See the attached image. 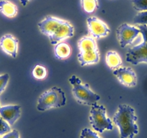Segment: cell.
<instances>
[{"mask_svg": "<svg viewBox=\"0 0 147 138\" xmlns=\"http://www.w3.org/2000/svg\"><path fill=\"white\" fill-rule=\"evenodd\" d=\"M38 26L40 32L49 38L53 46L71 38L74 35V29L70 22L56 17H46Z\"/></svg>", "mask_w": 147, "mask_h": 138, "instance_id": "6da1fadb", "label": "cell"}, {"mask_svg": "<svg viewBox=\"0 0 147 138\" xmlns=\"http://www.w3.org/2000/svg\"><path fill=\"white\" fill-rule=\"evenodd\" d=\"M113 120L119 129L121 138H134L138 133L135 110L129 105H119Z\"/></svg>", "mask_w": 147, "mask_h": 138, "instance_id": "7a4b0ae2", "label": "cell"}, {"mask_svg": "<svg viewBox=\"0 0 147 138\" xmlns=\"http://www.w3.org/2000/svg\"><path fill=\"white\" fill-rule=\"evenodd\" d=\"M77 46L79 49L77 58L81 66L98 63L100 55L95 39L91 36H85L79 40Z\"/></svg>", "mask_w": 147, "mask_h": 138, "instance_id": "3957f363", "label": "cell"}, {"mask_svg": "<svg viewBox=\"0 0 147 138\" xmlns=\"http://www.w3.org/2000/svg\"><path fill=\"white\" fill-rule=\"evenodd\" d=\"M69 84L72 86V94L76 101L82 105L92 106L100 99V96L92 91L88 84H83L82 80L75 75L69 78Z\"/></svg>", "mask_w": 147, "mask_h": 138, "instance_id": "277c9868", "label": "cell"}, {"mask_svg": "<svg viewBox=\"0 0 147 138\" xmlns=\"http://www.w3.org/2000/svg\"><path fill=\"white\" fill-rule=\"evenodd\" d=\"M66 98L64 91L59 87L53 86L39 96L37 109L40 112H44L53 108L62 107L66 105Z\"/></svg>", "mask_w": 147, "mask_h": 138, "instance_id": "5b68a950", "label": "cell"}, {"mask_svg": "<svg viewBox=\"0 0 147 138\" xmlns=\"http://www.w3.org/2000/svg\"><path fill=\"white\" fill-rule=\"evenodd\" d=\"M89 119L90 125L96 132H103L105 130L113 129V122L106 114V108L97 103L91 106Z\"/></svg>", "mask_w": 147, "mask_h": 138, "instance_id": "8992f818", "label": "cell"}, {"mask_svg": "<svg viewBox=\"0 0 147 138\" xmlns=\"http://www.w3.org/2000/svg\"><path fill=\"white\" fill-rule=\"evenodd\" d=\"M143 37V42L131 48L126 53V61L136 66L141 63H147V25H138Z\"/></svg>", "mask_w": 147, "mask_h": 138, "instance_id": "52a82bcc", "label": "cell"}, {"mask_svg": "<svg viewBox=\"0 0 147 138\" xmlns=\"http://www.w3.org/2000/svg\"><path fill=\"white\" fill-rule=\"evenodd\" d=\"M140 33L141 31L139 28L128 23L122 24L116 30L117 38L122 48L131 45Z\"/></svg>", "mask_w": 147, "mask_h": 138, "instance_id": "ba28073f", "label": "cell"}, {"mask_svg": "<svg viewBox=\"0 0 147 138\" xmlns=\"http://www.w3.org/2000/svg\"><path fill=\"white\" fill-rule=\"evenodd\" d=\"M89 32L94 39H100L107 37L110 32V28L101 19L90 17L87 19Z\"/></svg>", "mask_w": 147, "mask_h": 138, "instance_id": "9c48e42d", "label": "cell"}, {"mask_svg": "<svg viewBox=\"0 0 147 138\" xmlns=\"http://www.w3.org/2000/svg\"><path fill=\"white\" fill-rule=\"evenodd\" d=\"M115 76L121 84L127 87H134L137 84V75L131 67H120L113 71Z\"/></svg>", "mask_w": 147, "mask_h": 138, "instance_id": "30bf717a", "label": "cell"}, {"mask_svg": "<svg viewBox=\"0 0 147 138\" xmlns=\"http://www.w3.org/2000/svg\"><path fill=\"white\" fill-rule=\"evenodd\" d=\"M18 40L10 34H7L0 38V48L5 53L16 58L18 50Z\"/></svg>", "mask_w": 147, "mask_h": 138, "instance_id": "8fae6325", "label": "cell"}, {"mask_svg": "<svg viewBox=\"0 0 147 138\" xmlns=\"http://www.w3.org/2000/svg\"><path fill=\"white\" fill-rule=\"evenodd\" d=\"M0 115L9 126H12L20 117L21 107L19 105H7L0 108Z\"/></svg>", "mask_w": 147, "mask_h": 138, "instance_id": "7c38bea8", "label": "cell"}, {"mask_svg": "<svg viewBox=\"0 0 147 138\" xmlns=\"http://www.w3.org/2000/svg\"><path fill=\"white\" fill-rule=\"evenodd\" d=\"M71 48L67 43L61 42L54 46L55 56L59 60H65L68 58L71 55Z\"/></svg>", "mask_w": 147, "mask_h": 138, "instance_id": "4fadbf2b", "label": "cell"}, {"mask_svg": "<svg viewBox=\"0 0 147 138\" xmlns=\"http://www.w3.org/2000/svg\"><path fill=\"white\" fill-rule=\"evenodd\" d=\"M105 60L107 66L110 69L115 70L120 68L122 64V59L117 52L115 51H108L106 53Z\"/></svg>", "mask_w": 147, "mask_h": 138, "instance_id": "5bb4252c", "label": "cell"}, {"mask_svg": "<svg viewBox=\"0 0 147 138\" xmlns=\"http://www.w3.org/2000/svg\"><path fill=\"white\" fill-rule=\"evenodd\" d=\"M0 12L7 17H14L18 13V8L12 2L7 0L0 1Z\"/></svg>", "mask_w": 147, "mask_h": 138, "instance_id": "9a60e30c", "label": "cell"}, {"mask_svg": "<svg viewBox=\"0 0 147 138\" xmlns=\"http://www.w3.org/2000/svg\"><path fill=\"white\" fill-rule=\"evenodd\" d=\"M80 2L82 9L87 13H92L99 7L97 0H80Z\"/></svg>", "mask_w": 147, "mask_h": 138, "instance_id": "2e32d148", "label": "cell"}, {"mask_svg": "<svg viewBox=\"0 0 147 138\" xmlns=\"http://www.w3.org/2000/svg\"><path fill=\"white\" fill-rule=\"evenodd\" d=\"M47 70L46 68L40 65H36L32 71V76L38 80L44 79L47 76Z\"/></svg>", "mask_w": 147, "mask_h": 138, "instance_id": "e0dca14e", "label": "cell"}, {"mask_svg": "<svg viewBox=\"0 0 147 138\" xmlns=\"http://www.w3.org/2000/svg\"><path fill=\"white\" fill-rule=\"evenodd\" d=\"M134 22L138 25H147V11L138 12L134 17Z\"/></svg>", "mask_w": 147, "mask_h": 138, "instance_id": "ac0fdd59", "label": "cell"}, {"mask_svg": "<svg viewBox=\"0 0 147 138\" xmlns=\"http://www.w3.org/2000/svg\"><path fill=\"white\" fill-rule=\"evenodd\" d=\"M134 8L139 12L147 11V0H133Z\"/></svg>", "mask_w": 147, "mask_h": 138, "instance_id": "d6986e66", "label": "cell"}, {"mask_svg": "<svg viewBox=\"0 0 147 138\" xmlns=\"http://www.w3.org/2000/svg\"><path fill=\"white\" fill-rule=\"evenodd\" d=\"M80 138H102L96 132L89 128H84L82 130Z\"/></svg>", "mask_w": 147, "mask_h": 138, "instance_id": "ffe728a7", "label": "cell"}, {"mask_svg": "<svg viewBox=\"0 0 147 138\" xmlns=\"http://www.w3.org/2000/svg\"><path fill=\"white\" fill-rule=\"evenodd\" d=\"M9 132H11V127L8 125L7 122L4 120L3 118L0 115V136L6 135Z\"/></svg>", "mask_w": 147, "mask_h": 138, "instance_id": "44dd1931", "label": "cell"}, {"mask_svg": "<svg viewBox=\"0 0 147 138\" xmlns=\"http://www.w3.org/2000/svg\"><path fill=\"white\" fill-rule=\"evenodd\" d=\"M9 79V74H3L0 76V94L3 92L6 88L7 85L8 84V81Z\"/></svg>", "mask_w": 147, "mask_h": 138, "instance_id": "7402d4cb", "label": "cell"}, {"mask_svg": "<svg viewBox=\"0 0 147 138\" xmlns=\"http://www.w3.org/2000/svg\"><path fill=\"white\" fill-rule=\"evenodd\" d=\"M2 138H20L19 132H18V130L14 129V130L9 132V133L3 135Z\"/></svg>", "mask_w": 147, "mask_h": 138, "instance_id": "603a6c76", "label": "cell"}, {"mask_svg": "<svg viewBox=\"0 0 147 138\" xmlns=\"http://www.w3.org/2000/svg\"><path fill=\"white\" fill-rule=\"evenodd\" d=\"M20 1L21 4H22L23 6H26L27 4H28L30 1H31V0H20Z\"/></svg>", "mask_w": 147, "mask_h": 138, "instance_id": "cb8c5ba5", "label": "cell"}, {"mask_svg": "<svg viewBox=\"0 0 147 138\" xmlns=\"http://www.w3.org/2000/svg\"><path fill=\"white\" fill-rule=\"evenodd\" d=\"M0 108H1V106H0Z\"/></svg>", "mask_w": 147, "mask_h": 138, "instance_id": "d4e9b609", "label": "cell"}]
</instances>
